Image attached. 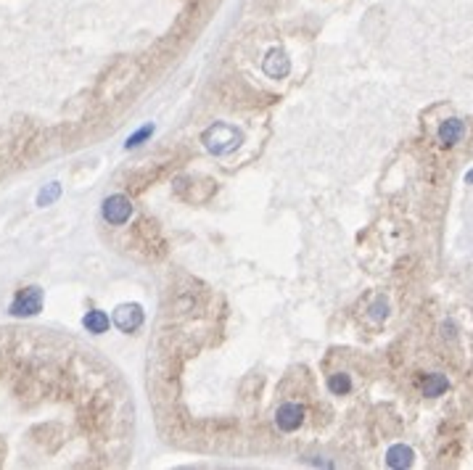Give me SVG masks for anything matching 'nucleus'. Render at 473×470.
Here are the masks:
<instances>
[{"label": "nucleus", "instance_id": "nucleus-3", "mask_svg": "<svg viewBox=\"0 0 473 470\" xmlns=\"http://www.w3.org/2000/svg\"><path fill=\"white\" fill-rule=\"evenodd\" d=\"M101 214L109 225H124L132 214L130 199H127V196H122V193H114V196H109V199L103 201Z\"/></svg>", "mask_w": 473, "mask_h": 470}, {"label": "nucleus", "instance_id": "nucleus-9", "mask_svg": "<svg viewBox=\"0 0 473 470\" xmlns=\"http://www.w3.org/2000/svg\"><path fill=\"white\" fill-rule=\"evenodd\" d=\"M82 325H85V330L88 333H93V336H101V333H106L111 325V320L103 315L101 310H90L85 317H82Z\"/></svg>", "mask_w": 473, "mask_h": 470}, {"label": "nucleus", "instance_id": "nucleus-13", "mask_svg": "<svg viewBox=\"0 0 473 470\" xmlns=\"http://www.w3.org/2000/svg\"><path fill=\"white\" fill-rule=\"evenodd\" d=\"M151 132H153L151 124H143V127L138 132H135V135H130V141L124 143V148H138L141 143H146L148 138H151Z\"/></svg>", "mask_w": 473, "mask_h": 470}, {"label": "nucleus", "instance_id": "nucleus-14", "mask_svg": "<svg viewBox=\"0 0 473 470\" xmlns=\"http://www.w3.org/2000/svg\"><path fill=\"white\" fill-rule=\"evenodd\" d=\"M373 317H381V320L386 317V301L383 299H378L375 304H373Z\"/></svg>", "mask_w": 473, "mask_h": 470}, {"label": "nucleus", "instance_id": "nucleus-15", "mask_svg": "<svg viewBox=\"0 0 473 470\" xmlns=\"http://www.w3.org/2000/svg\"><path fill=\"white\" fill-rule=\"evenodd\" d=\"M465 180H468V182H473V172H471V175H468V177H465Z\"/></svg>", "mask_w": 473, "mask_h": 470}, {"label": "nucleus", "instance_id": "nucleus-1", "mask_svg": "<svg viewBox=\"0 0 473 470\" xmlns=\"http://www.w3.org/2000/svg\"><path fill=\"white\" fill-rule=\"evenodd\" d=\"M206 151H211L214 156H225V153H233V151L241 146L243 135L230 124H211L209 130L202 135Z\"/></svg>", "mask_w": 473, "mask_h": 470}, {"label": "nucleus", "instance_id": "nucleus-5", "mask_svg": "<svg viewBox=\"0 0 473 470\" xmlns=\"http://www.w3.org/2000/svg\"><path fill=\"white\" fill-rule=\"evenodd\" d=\"M262 71L272 80H283V77H288V71H291V59L283 53L281 48H272L262 61Z\"/></svg>", "mask_w": 473, "mask_h": 470}, {"label": "nucleus", "instance_id": "nucleus-12", "mask_svg": "<svg viewBox=\"0 0 473 470\" xmlns=\"http://www.w3.org/2000/svg\"><path fill=\"white\" fill-rule=\"evenodd\" d=\"M59 196H61V182H48L37 193V206H51L53 201H59Z\"/></svg>", "mask_w": 473, "mask_h": 470}, {"label": "nucleus", "instance_id": "nucleus-4", "mask_svg": "<svg viewBox=\"0 0 473 470\" xmlns=\"http://www.w3.org/2000/svg\"><path fill=\"white\" fill-rule=\"evenodd\" d=\"M304 412L307 410H304L302 404L286 401V404H281L278 412H275V425H278L283 433H291V430H296L304 423Z\"/></svg>", "mask_w": 473, "mask_h": 470}, {"label": "nucleus", "instance_id": "nucleus-2", "mask_svg": "<svg viewBox=\"0 0 473 470\" xmlns=\"http://www.w3.org/2000/svg\"><path fill=\"white\" fill-rule=\"evenodd\" d=\"M42 310V288L30 286L16 293V299L11 301V315L13 317H35Z\"/></svg>", "mask_w": 473, "mask_h": 470}, {"label": "nucleus", "instance_id": "nucleus-6", "mask_svg": "<svg viewBox=\"0 0 473 470\" xmlns=\"http://www.w3.org/2000/svg\"><path fill=\"white\" fill-rule=\"evenodd\" d=\"M114 325L124 333H132V330H138L143 325V310L138 304H122L117 307L114 312Z\"/></svg>", "mask_w": 473, "mask_h": 470}, {"label": "nucleus", "instance_id": "nucleus-8", "mask_svg": "<svg viewBox=\"0 0 473 470\" xmlns=\"http://www.w3.org/2000/svg\"><path fill=\"white\" fill-rule=\"evenodd\" d=\"M413 450L410 447H404V444H394L392 450L386 452V465L389 468H410L413 465Z\"/></svg>", "mask_w": 473, "mask_h": 470}, {"label": "nucleus", "instance_id": "nucleus-10", "mask_svg": "<svg viewBox=\"0 0 473 470\" xmlns=\"http://www.w3.org/2000/svg\"><path fill=\"white\" fill-rule=\"evenodd\" d=\"M447 378L444 375H439V372H431V375H426L423 378V394L426 396H442L444 391H447Z\"/></svg>", "mask_w": 473, "mask_h": 470}, {"label": "nucleus", "instance_id": "nucleus-11", "mask_svg": "<svg viewBox=\"0 0 473 470\" xmlns=\"http://www.w3.org/2000/svg\"><path fill=\"white\" fill-rule=\"evenodd\" d=\"M328 389H331V394H349L352 391V378L346 372H333L328 378Z\"/></svg>", "mask_w": 473, "mask_h": 470}, {"label": "nucleus", "instance_id": "nucleus-7", "mask_svg": "<svg viewBox=\"0 0 473 470\" xmlns=\"http://www.w3.org/2000/svg\"><path fill=\"white\" fill-rule=\"evenodd\" d=\"M465 135V124L463 119H457V117H452V119H444L442 127H439V143H442L444 148H452L455 143H460Z\"/></svg>", "mask_w": 473, "mask_h": 470}]
</instances>
